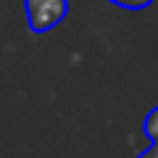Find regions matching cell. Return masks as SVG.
<instances>
[{"instance_id":"6da1fadb","label":"cell","mask_w":158,"mask_h":158,"mask_svg":"<svg viewBox=\"0 0 158 158\" xmlns=\"http://www.w3.org/2000/svg\"><path fill=\"white\" fill-rule=\"evenodd\" d=\"M24 11H27L29 29L42 34V32H50L53 27H58L66 19L69 0H24Z\"/></svg>"},{"instance_id":"7a4b0ae2","label":"cell","mask_w":158,"mask_h":158,"mask_svg":"<svg viewBox=\"0 0 158 158\" xmlns=\"http://www.w3.org/2000/svg\"><path fill=\"white\" fill-rule=\"evenodd\" d=\"M145 132H148V137L153 140V145L158 142V108H153L150 113H148V118H145Z\"/></svg>"},{"instance_id":"3957f363","label":"cell","mask_w":158,"mask_h":158,"mask_svg":"<svg viewBox=\"0 0 158 158\" xmlns=\"http://www.w3.org/2000/svg\"><path fill=\"white\" fill-rule=\"evenodd\" d=\"M111 3H116L121 8H129V11H142V8L150 6L153 0H111Z\"/></svg>"},{"instance_id":"277c9868","label":"cell","mask_w":158,"mask_h":158,"mask_svg":"<svg viewBox=\"0 0 158 158\" xmlns=\"http://www.w3.org/2000/svg\"><path fill=\"white\" fill-rule=\"evenodd\" d=\"M140 158H158V142H156V145H153V148H150L148 153H142Z\"/></svg>"}]
</instances>
